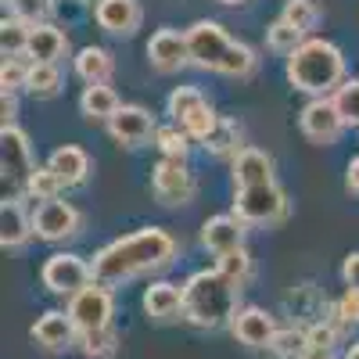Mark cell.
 I'll return each instance as SVG.
<instances>
[{
  "instance_id": "cell-38",
  "label": "cell",
  "mask_w": 359,
  "mask_h": 359,
  "mask_svg": "<svg viewBox=\"0 0 359 359\" xmlns=\"http://www.w3.org/2000/svg\"><path fill=\"white\" fill-rule=\"evenodd\" d=\"M155 137H158V147H162L165 158H180V162L187 158V140H191L187 133H180L176 126H169V130H158Z\"/></svg>"
},
{
  "instance_id": "cell-21",
  "label": "cell",
  "mask_w": 359,
  "mask_h": 359,
  "mask_svg": "<svg viewBox=\"0 0 359 359\" xmlns=\"http://www.w3.org/2000/svg\"><path fill=\"white\" fill-rule=\"evenodd\" d=\"M29 233H33V216L22 212L18 198H8L0 208V241H4V248H22Z\"/></svg>"
},
{
  "instance_id": "cell-1",
  "label": "cell",
  "mask_w": 359,
  "mask_h": 359,
  "mask_svg": "<svg viewBox=\"0 0 359 359\" xmlns=\"http://www.w3.org/2000/svg\"><path fill=\"white\" fill-rule=\"evenodd\" d=\"M176 255V241L158 230V226H144L137 233H126L111 241L108 248H101L94 255V280L104 284V287H115V284H126L140 273H155V269H165Z\"/></svg>"
},
{
  "instance_id": "cell-20",
  "label": "cell",
  "mask_w": 359,
  "mask_h": 359,
  "mask_svg": "<svg viewBox=\"0 0 359 359\" xmlns=\"http://www.w3.org/2000/svg\"><path fill=\"white\" fill-rule=\"evenodd\" d=\"M47 165L54 169L57 180H62V187H76V184H83L86 172H90V158H86L83 147H76V144L57 147V151L47 158Z\"/></svg>"
},
{
  "instance_id": "cell-23",
  "label": "cell",
  "mask_w": 359,
  "mask_h": 359,
  "mask_svg": "<svg viewBox=\"0 0 359 359\" xmlns=\"http://www.w3.org/2000/svg\"><path fill=\"white\" fill-rule=\"evenodd\" d=\"M79 108H83L86 118H104V123H108V118L123 104H118V94H115L108 83H86L83 97H79Z\"/></svg>"
},
{
  "instance_id": "cell-35",
  "label": "cell",
  "mask_w": 359,
  "mask_h": 359,
  "mask_svg": "<svg viewBox=\"0 0 359 359\" xmlns=\"http://www.w3.org/2000/svg\"><path fill=\"white\" fill-rule=\"evenodd\" d=\"M334 104L345 118V126H359V79H348L334 90Z\"/></svg>"
},
{
  "instance_id": "cell-24",
  "label": "cell",
  "mask_w": 359,
  "mask_h": 359,
  "mask_svg": "<svg viewBox=\"0 0 359 359\" xmlns=\"http://www.w3.org/2000/svg\"><path fill=\"white\" fill-rule=\"evenodd\" d=\"M111 69H115V62L104 47H83L76 54V72H79L83 83H108Z\"/></svg>"
},
{
  "instance_id": "cell-18",
  "label": "cell",
  "mask_w": 359,
  "mask_h": 359,
  "mask_svg": "<svg viewBox=\"0 0 359 359\" xmlns=\"http://www.w3.org/2000/svg\"><path fill=\"white\" fill-rule=\"evenodd\" d=\"M233 184L237 187H262L273 184V158L259 147H241L233 155Z\"/></svg>"
},
{
  "instance_id": "cell-10",
  "label": "cell",
  "mask_w": 359,
  "mask_h": 359,
  "mask_svg": "<svg viewBox=\"0 0 359 359\" xmlns=\"http://www.w3.org/2000/svg\"><path fill=\"white\" fill-rule=\"evenodd\" d=\"M298 126H302V133L313 140V144H334L345 130V118L334 104V97H316L302 108V115H298Z\"/></svg>"
},
{
  "instance_id": "cell-26",
  "label": "cell",
  "mask_w": 359,
  "mask_h": 359,
  "mask_svg": "<svg viewBox=\"0 0 359 359\" xmlns=\"http://www.w3.org/2000/svg\"><path fill=\"white\" fill-rule=\"evenodd\" d=\"M79 348L86 359H111L118 352V334L111 327H101V331H79Z\"/></svg>"
},
{
  "instance_id": "cell-33",
  "label": "cell",
  "mask_w": 359,
  "mask_h": 359,
  "mask_svg": "<svg viewBox=\"0 0 359 359\" xmlns=\"http://www.w3.org/2000/svg\"><path fill=\"white\" fill-rule=\"evenodd\" d=\"M284 22H291L298 33H309V29L320 22V8L313 4V0H287L284 4Z\"/></svg>"
},
{
  "instance_id": "cell-28",
  "label": "cell",
  "mask_w": 359,
  "mask_h": 359,
  "mask_svg": "<svg viewBox=\"0 0 359 359\" xmlns=\"http://www.w3.org/2000/svg\"><path fill=\"white\" fill-rule=\"evenodd\" d=\"M306 348H309V334L302 327H284V331H277L273 345H269V352L277 359H302Z\"/></svg>"
},
{
  "instance_id": "cell-43",
  "label": "cell",
  "mask_w": 359,
  "mask_h": 359,
  "mask_svg": "<svg viewBox=\"0 0 359 359\" xmlns=\"http://www.w3.org/2000/svg\"><path fill=\"white\" fill-rule=\"evenodd\" d=\"M0 111H4V126H11V118H15V111H18V104H15V97L4 90V101H0Z\"/></svg>"
},
{
  "instance_id": "cell-17",
  "label": "cell",
  "mask_w": 359,
  "mask_h": 359,
  "mask_svg": "<svg viewBox=\"0 0 359 359\" xmlns=\"http://www.w3.org/2000/svg\"><path fill=\"white\" fill-rule=\"evenodd\" d=\"M201 245L212 255H226V252L245 248V223L237 216H212V219H205Z\"/></svg>"
},
{
  "instance_id": "cell-25",
  "label": "cell",
  "mask_w": 359,
  "mask_h": 359,
  "mask_svg": "<svg viewBox=\"0 0 359 359\" xmlns=\"http://www.w3.org/2000/svg\"><path fill=\"white\" fill-rule=\"evenodd\" d=\"M25 90L36 97H54L62 90V72H57L54 62H33L29 65V79H25Z\"/></svg>"
},
{
  "instance_id": "cell-46",
  "label": "cell",
  "mask_w": 359,
  "mask_h": 359,
  "mask_svg": "<svg viewBox=\"0 0 359 359\" xmlns=\"http://www.w3.org/2000/svg\"><path fill=\"white\" fill-rule=\"evenodd\" d=\"M345 359H359V341H355V345H352V348L345 352Z\"/></svg>"
},
{
  "instance_id": "cell-9",
  "label": "cell",
  "mask_w": 359,
  "mask_h": 359,
  "mask_svg": "<svg viewBox=\"0 0 359 359\" xmlns=\"http://www.w3.org/2000/svg\"><path fill=\"white\" fill-rule=\"evenodd\" d=\"M79 212L62 201V198H50V201H40L36 212H33V233L40 241H69V237L79 233Z\"/></svg>"
},
{
  "instance_id": "cell-45",
  "label": "cell",
  "mask_w": 359,
  "mask_h": 359,
  "mask_svg": "<svg viewBox=\"0 0 359 359\" xmlns=\"http://www.w3.org/2000/svg\"><path fill=\"white\" fill-rule=\"evenodd\" d=\"M302 359H334V348H306Z\"/></svg>"
},
{
  "instance_id": "cell-11",
  "label": "cell",
  "mask_w": 359,
  "mask_h": 359,
  "mask_svg": "<svg viewBox=\"0 0 359 359\" xmlns=\"http://www.w3.org/2000/svg\"><path fill=\"white\" fill-rule=\"evenodd\" d=\"M151 191L162 205H187L194 198V176L187 172V165L180 158H162L155 165V176H151Z\"/></svg>"
},
{
  "instance_id": "cell-31",
  "label": "cell",
  "mask_w": 359,
  "mask_h": 359,
  "mask_svg": "<svg viewBox=\"0 0 359 359\" xmlns=\"http://www.w3.org/2000/svg\"><path fill=\"white\" fill-rule=\"evenodd\" d=\"M237 140H241V130H237V123H230V118H219L216 130L208 133L201 144H205L212 155H237Z\"/></svg>"
},
{
  "instance_id": "cell-6",
  "label": "cell",
  "mask_w": 359,
  "mask_h": 359,
  "mask_svg": "<svg viewBox=\"0 0 359 359\" xmlns=\"http://www.w3.org/2000/svg\"><path fill=\"white\" fill-rule=\"evenodd\" d=\"M40 280H43L47 291L72 298V294L83 291L86 284H94V266H90L86 259H79V255H72V252H57V255H50V259L43 262Z\"/></svg>"
},
{
  "instance_id": "cell-27",
  "label": "cell",
  "mask_w": 359,
  "mask_h": 359,
  "mask_svg": "<svg viewBox=\"0 0 359 359\" xmlns=\"http://www.w3.org/2000/svg\"><path fill=\"white\" fill-rule=\"evenodd\" d=\"M29 33H33V25H29L25 18H18V15L4 18V25H0V47H4V57H18V54H25V47H29Z\"/></svg>"
},
{
  "instance_id": "cell-3",
  "label": "cell",
  "mask_w": 359,
  "mask_h": 359,
  "mask_svg": "<svg viewBox=\"0 0 359 359\" xmlns=\"http://www.w3.org/2000/svg\"><path fill=\"white\" fill-rule=\"evenodd\" d=\"M287 79L302 94L327 97L345 83V57L331 40H302V47L287 54Z\"/></svg>"
},
{
  "instance_id": "cell-42",
  "label": "cell",
  "mask_w": 359,
  "mask_h": 359,
  "mask_svg": "<svg viewBox=\"0 0 359 359\" xmlns=\"http://www.w3.org/2000/svg\"><path fill=\"white\" fill-rule=\"evenodd\" d=\"M341 277H345V284H348V287H359V252H352V255L345 259Z\"/></svg>"
},
{
  "instance_id": "cell-5",
  "label": "cell",
  "mask_w": 359,
  "mask_h": 359,
  "mask_svg": "<svg viewBox=\"0 0 359 359\" xmlns=\"http://www.w3.org/2000/svg\"><path fill=\"white\" fill-rule=\"evenodd\" d=\"M33 151H29V137L18 130V126H4L0 130V172H4V201H8V191L11 198L15 194H25V184L33 176Z\"/></svg>"
},
{
  "instance_id": "cell-22",
  "label": "cell",
  "mask_w": 359,
  "mask_h": 359,
  "mask_svg": "<svg viewBox=\"0 0 359 359\" xmlns=\"http://www.w3.org/2000/svg\"><path fill=\"white\" fill-rule=\"evenodd\" d=\"M65 47H69V40H65L62 29H54V25L43 22V25H33L25 54L33 57V62H57V57L65 54Z\"/></svg>"
},
{
  "instance_id": "cell-47",
  "label": "cell",
  "mask_w": 359,
  "mask_h": 359,
  "mask_svg": "<svg viewBox=\"0 0 359 359\" xmlns=\"http://www.w3.org/2000/svg\"><path fill=\"white\" fill-rule=\"evenodd\" d=\"M219 4H230L233 8V4H245V0H219Z\"/></svg>"
},
{
  "instance_id": "cell-4",
  "label": "cell",
  "mask_w": 359,
  "mask_h": 359,
  "mask_svg": "<svg viewBox=\"0 0 359 359\" xmlns=\"http://www.w3.org/2000/svg\"><path fill=\"white\" fill-rule=\"evenodd\" d=\"M233 216L252 226H273L287 216V198L277 184H262V187H237L233 198Z\"/></svg>"
},
{
  "instance_id": "cell-2",
  "label": "cell",
  "mask_w": 359,
  "mask_h": 359,
  "mask_svg": "<svg viewBox=\"0 0 359 359\" xmlns=\"http://www.w3.org/2000/svg\"><path fill=\"white\" fill-rule=\"evenodd\" d=\"M237 294H241V284H233L219 266L201 269L184 284V320L205 327V331H216V327L233 320Z\"/></svg>"
},
{
  "instance_id": "cell-19",
  "label": "cell",
  "mask_w": 359,
  "mask_h": 359,
  "mask_svg": "<svg viewBox=\"0 0 359 359\" xmlns=\"http://www.w3.org/2000/svg\"><path fill=\"white\" fill-rule=\"evenodd\" d=\"M144 313L155 323H169L176 316H184V287H176L169 280H155L144 291Z\"/></svg>"
},
{
  "instance_id": "cell-13",
  "label": "cell",
  "mask_w": 359,
  "mask_h": 359,
  "mask_svg": "<svg viewBox=\"0 0 359 359\" xmlns=\"http://www.w3.org/2000/svg\"><path fill=\"white\" fill-rule=\"evenodd\" d=\"M108 133L118 140V144H126V147H140V144H147L158 130H155V118H151V111L147 108H140V104H123L111 118H108Z\"/></svg>"
},
{
  "instance_id": "cell-40",
  "label": "cell",
  "mask_w": 359,
  "mask_h": 359,
  "mask_svg": "<svg viewBox=\"0 0 359 359\" xmlns=\"http://www.w3.org/2000/svg\"><path fill=\"white\" fill-rule=\"evenodd\" d=\"M29 79V69L18 62V57H4V69H0V86L8 90V94H15L18 86H25Z\"/></svg>"
},
{
  "instance_id": "cell-34",
  "label": "cell",
  "mask_w": 359,
  "mask_h": 359,
  "mask_svg": "<svg viewBox=\"0 0 359 359\" xmlns=\"http://www.w3.org/2000/svg\"><path fill=\"white\" fill-rule=\"evenodd\" d=\"M223 273L233 280V284H248L252 280V255L245 252V248H237V252H226V255H219V262H216Z\"/></svg>"
},
{
  "instance_id": "cell-41",
  "label": "cell",
  "mask_w": 359,
  "mask_h": 359,
  "mask_svg": "<svg viewBox=\"0 0 359 359\" xmlns=\"http://www.w3.org/2000/svg\"><path fill=\"white\" fill-rule=\"evenodd\" d=\"M338 313H341L348 323H359V287H348V291L338 298Z\"/></svg>"
},
{
  "instance_id": "cell-36",
  "label": "cell",
  "mask_w": 359,
  "mask_h": 359,
  "mask_svg": "<svg viewBox=\"0 0 359 359\" xmlns=\"http://www.w3.org/2000/svg\"><path fill=\"white\" fill-rule=\"evenodd\" d=\"M216 123H219V115H216L212 108H208V104H201V108H198V111H191L180 126H184V133H187L191 140H205L208 133L216 130Z\"/></svg>"
},
{
  "instance_id": "cell-14",
  "label": "cell",
  "mask_w": 359,
  "mask_h": 359,
  "mask_svg": "<svg viewBox=\"0 0 359 359\" xmlns=\"http://www.w3.org/2000/svg\"><path fill=\"white\" fill-rule=\"evenodd\" d=\"M147 57L158 72H180L191 62V47H187V33H176V29H158L147 43Z\"/></svg>"
},
{
  "instance_id": "cell-7",
  "label": "cell",
  "mask_w": 359,
  "mask_h": 359,
  "mask_svg": "<svg viewBox=\"0 0 359 359\" xmlns=\"http://www.w3.org/2000/svg\"><path fill=\"white\" fill-rule=\"evenodd\" d=\"M111 313H115V298L111 287L104 284H86L83 291H76L69 298V316L76 320L79 331H101V327H111Z\"/></svg>"
},
{
  "instance_id": "cell-37",
  "label": "cell",
  "mask_w": 359,
  "mask_h": 359,
  "mask_svg": "<svg viewBox=\"0 0 359 359\" xmlns=\"http://www.w3.org/2000/svg\"><path fill=\"white\" fill-rule=\"evenodd\" d=\"M252 69H255V54H252V47H245V43H233L219 72H223V76H237V79H241V76H248Z\"/></svg>"
},
{
  "instance_id": "cell-44",
  "label": "cell",
  "mask_w": 359,
  "mask_h": 359,
  "mask_svg": "<svg viewBox=\"0 0 359 359\" xmlns=\"http://www.w3.org/2000/svg\"><path fill=\"white\" fill-rule=\"evenodd\" d=\"M348 187H352V191L359 194V155H355V158L348 162Z\"/></svg>"
},
{
  "instance_id": "cell-30",
  "label": "cell",
  "mask_w": 359,
  "mask_h": 359,
  "mask_svg": "<svg viewBox=\"0 0 359 359\" xmlns=\"http://www.w3.org/2000/svg\"><path fill=\"white\" fill-rule=\"evenodd\" d=\"M302 36L306 33H298V29L291 22H284V18H277L273 25L266 29V43H269V50H277V54H294L298 47H302Z\"/></svg>"
},
{
  "instance_id": "cell-39",
  "label": "cell",
  "mask_w": 359,
  "mask_h": 359,
  "mask_svg": "<svg viewBox=\"0 0 359 359\" xmlns=\"http://www.w3.org/2000/svg\"><path fill=\"white\" fill-rule=\"evenodd\" d=\"M50 0H11V11L18 18H25L29 25H43V18L50 15Z\"/></svg>"
},
{
  "instance_id": "cell-16",
  "label": "cell",
  "mask_w": 359,
  "mask_h": 359,
  "mask_svg": "<svg viewBox=\"0 0 359 359\" xmlns=\"http://www.w3.org/2000/svg\"><path fill=\"white\" fill-rule=\"evenodd\" d=\"M33 338H36L43 348H50V352H62V348L79 345V327H76V320L69 316V309H65V313H62V309H50V313H43V316L33 323Z\"/></svg>"
},
{
  "instance_id": "cell-12",
  "label": "cell",
  "mask_w": 359,
  "mask_h": 359,
  "mask_svg": "<svg viewBox=\"0 0 359 359\" xmlns=\"http://www.w3.org/2000/svg\"><path fill=\"white\" fill-rule=\"evenodd\" d=\"M277 320L269 316L266 309H259V306H245V309H237L233 313V320H230V334L241 341V345H248V348H269L273 345V338H277Z\"/></svg>"
},
{
  "instance_id": "cell-15",
  "label": "cell",
  "mask_w": 359,
  "mask_h": 359,
  "mask_svg": "<svg viewBox=\"0 0 359 359\" xmlns=\"http://www.w3.org/2000/svg\"><path fill=\"white\" fill-rule=\"evenodd\" d=\"M94 18L111 36H133L140 29L144 11H140L137 0H97V4H94Z\"/></svg>"
},
{
  "instance_id": "cell-8",
  "label": "cell",
  "mask_w": 359,
  "mask_h": 359,
  "mask_svg": "<svg viewBox=\"0 0 359 359\" xmlns=\"http://www.w3.org/2000/svg\"><path fill=\"white\" fill-rule=\"evenodd\" d=\"M187 47H191V65L219 72L230 47H233V40L223 33L219 22H194L187 29Z\"/></svg>"
},
{
  "instance_id": "cell-32",
  "label": "cell",
  "mask_w": 359,
  "mask_h": 359,
  "mask_svg": "<svg viewBox=\"0 0 359 359\" xmlns=\"http://www.w3.org/2000/svg\"><path fill=\"white\" fill-rule=\"evenodd\" d=\"M57 191H62V180L54 176L50 165H43V169L36 165L33 176H29V184H25V194L36 201H50V198H57Z\"/></svg>"
},
{
  "instance_id": "cell-29",
  "label": "cell",
  "mask_w": 359,
  "mask_h": 359,
  "mask_svg": "<svg viewBox=\"0 0 359 359\" xmlns=\"http://www.w3.org/2000/svg\"><path fill=\"white\" fill-rule=\"evenodd\" d=\"M201 104H208V101H205V94H201L198 86H176L172 94H169V115H172V123L180 126V123H184L191 111H198Z\"/></svg>"
}]
</instances>
